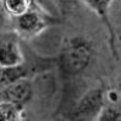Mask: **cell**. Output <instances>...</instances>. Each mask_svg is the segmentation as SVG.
<instances>
[{
  "mask_svg": "<svg viewBox=\"0 0 121 121\" xmlns=\"http://www.w3.org/2000/svg\"><path fill=\"white\" fill-rule=\"evenodd\" d=\"M98 121H117L121 120V109L115 104H108L105 102L103 109L97 119Z\"/></svg>",
  "mask_w": 121,
  "mask_h": 121,
  "instance_id": "cell-10",
  "label": "cell"
},
{
  "mask_svg": "<svg viewBox=\"0 0 121 121\" xmlns=\"http://www.w3.org/2000/svg\"><path fill=\"white\" fill-rule=\"evenodd\" d=\"M117 91L120 92V94H121V77H120V82H119V84H117Z\"/></svg>",
  "mask_w": 121,
  "mask_h": 121,
  "instance_id": "cell-12",
  "label": "cell"
},
{
  "mask_svg": "<svg viewBox=\"0 0 121 121\" xmlns=\"http://www.w3.org/2000/svg\"><path fill=\"white\" fill-rule=\"evenodd\" d=\"M32 69L33 67L26 61L15 66L1 67L0 70V87L3 88L10 83L22 80V78H30V76L33 73Z\"/></svg>",
  "mask_w": 121,
  "mask_h": 121,
  "instance_id": "cell-7",
  "label": "cell"
},
{
  "mask_svg": "<svg viewBox=\"0 0 121 121\" xmlns=\"http://www.w3.org/2000/svg\"><path fill=\"white\" fill-rule=\"evenodd\" d=\"M33 0H1V5L4 11L12 18L23 15L30 10Z\"/></svg>",
  "mask_w": 121,
  "mask_h": 121,
  "instance_id": "cell-9",
  "label": "cell"
},
{
  "mask_svg": "<svg viewBox=\"0 0 121 121\" xmlns=\"http://www.w3.org/2000/svg\"><path fill=\"white\" fill-rule=\"evenodd\" d=\"M88 8L95 12L97 15L102 18L104 25L108 28V33H109V44H110V50L112 52V55L116 59H119V55L116 52V47H115V32L112 30V26L109 21V8L112 3V0H82Z\"/></svg>",
  "mask_w": 121,
  "mask_h": 121,
  "instance_id": "cell-6",
  "label": "cell"
},
{
  "mask_svg": "<svg viewBox=\"0 0 121 121\" xmlns=\"http://www.w3.org/2000/svg\"><path fill=\"white\" fill-rule=\"evenodd\" d=\"M58 22L59 21L55 17L49 15L43 8H40L34 1L32 3L30 10L26 11L23 15L12 17L13 31L23 39H31L42 33L49 26Z\"/></svg>",
  "mask_w": 121,
  "mask_h": 121,
  "instance_id": "cell-2",
  "label": "cell"
},
{
  "mask_svg": "<svg viewBox=\"0 0 121 121\" xmlns=\"http://www.w3.org/2000/svg\"><path fill=\"white\" fill-rule=\"evenodd\" d=\"M33 97V86L30 78H22L1 88L0 102H9L23 105Z\"/></svg>",
  "mask_w": 121,
  "mask_h": 121,
  "instance_id": "cell-5",
  "label": "cell"
},
{
  "mask_svg": "<svg viewBox=\"0 0 121 121\" xmlns=\"http://www.w3.org/2000/svg\"><path fill=\"white\" fill-rule=\"evenodd\" d=\"M0 115L4 121H22L25 119L23 105L0 102Z\"/></svg>",
  "mask_w": 121,
  "mask_h": 121,
  "instance_id": "cell-8",
  "label": "cell"
},
{
  "mask_svg": "<svg viewBox=\"0 0 121 121\" xmlns=\"http://www.w3.org/2000/svg\"><path fill=\"white\" fill-rule=\"evenodd\" d=\"M106 102V91L104 87H95L84 93L70 114L72 120H97Z\"/></svg>",
  "mask_w": 121,
  "mask_h": 121,
  "instance_id": "cell-3",
  "label": "cell"
},
{
  "mask_svg": "<svg viewBox=\"0 0 121 121\" xmlns=\"http://www.w3.org/2000/svg\"><path fill=\"white\" fill-rule=\"evenodd\" d=\"M54 3L62 13H67L77 5V0H54Z\"/></svg>",
  "mask_w": 121,
  "mask_h": 121,
  "instance_id": "cell-11",
  "label": "cell"
},
{
  "mask_svg": "<svg viewBox=\"0 0 121 121\" xmlns=\"http://www.w3.org/2000/svg\"><path fill=\"white\" fill-rule=\"evenodd\" d=\"M25 61V55L21 49V37L15 31L1 33L0 40V66H15Z\"/></svg>",
  "mask_w": 121,
  "mask_h": 121,
  "instance_id": "cell-4",
  "label": "cell"
},
{
  "mask_svg": "<svg viewBox=\"0 0 121 121\" xmlns=\"http://www.w3.org/2000/svg\"><path fill=\"white\" fill-rule=\"evenodd\" d=\"M94 55L93 43L83 35H75L64 43L56 58V64L64 77L81 75L92 62Z\"/></svg>",
  "mask_w": 121,
  "mask_h": 121,
  "instance_id": "cell-1",
  "label": "cell"
}]
</instances>
